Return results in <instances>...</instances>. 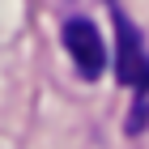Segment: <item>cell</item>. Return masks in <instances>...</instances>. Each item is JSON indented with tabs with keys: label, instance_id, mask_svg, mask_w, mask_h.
Returning a JSON list of instances; mask_svg holds the SVG:
<instances>
[{
	"label": "cell",
	"instance_id": "obj_1",
	"mask_svg": "<svg viewBox=\"0 0 149 149\" xmlns=\"http://www.w3.org/2000/svg\"><path fill=\"white\" fill-rule=\"evenodd\" d=\"M115 30H119V60H115V77L128 90H149V47L141 30L128 22L124 13H115Z\"/></svg>",
	"mask_w": 149,
	"mask_h": 149
},
{
	"label": "cell",
	"instance_id": "obj_2",
	"mask_svg": "<svg viewBox=\"0 0 149 149\" xmlns=\"http://www.w3.org/2000/svg\"><path fill=\"white\" fill-rule=\"evenodd\" d=\"M64 51L72 56L81 77H98L107 68V47H102V34L94 30V22H81V17H68L64 22Z\"/></svg>",
	"mask_w": 149,
	"mask_h": 149
},
{
	"label": "cell",
	"instance_id": "obj_3",
	"mask_svg": "<svg viewBox=\"0 0 149 149\" xmlns=\"http://www.w3.org/2000/svg\"><path fill=\"white\" fill-rule=\"evenodd\" d=\"M149 124V90H136V102H132V115H128V132H141Z\"/></svg>",
	"mask_w": 149,
	"mask_h": 149
},
{
	"label": "cell",
	"instance_id": "obj_4",
	"mask_svg": "<svg viewBox=\"0 0 149 149\" xmlns=\"http://www.w3.org/2000/svg\"><path fill=\"white\" fill-rule=\"evenodd\" d=\"M102 4H111V0H102Z\"/></svg>",
	"mask_w": 149,
	"mask_h": 149
}]
</instances>
